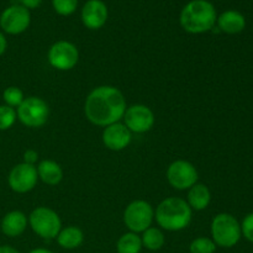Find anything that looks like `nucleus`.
I'll return each mask as SVG.
<instances>
[{
  "label": "nucleus",
  "mask_w": 253,
  "mask_h": 253,
  "mask_svg": "<svg viewBox=\"0 0 253 253\" xmlns=\"http://www.w3.org/2000/svg\"><path fill=\"white\" fill-rule=\"evenodd\" d=\"M167 179L174 189H190L193 185L197 184L198 170L188 161H175L168 167Z\"/></svg>",
  "instance_id": "obj_10"
},
{
  "label": "nucleus",
  "mask_w": 253,
  "mask_h": 253,
  "mask_svg": "<svg viewBox=\"0 0 253 253\" xmlns=\"http://www.w3.org/2000/svg\"><path fill=\"white\" fill-rule=\"evenodd\" d=\"M49 64L58 71H69L79 61V51L72 42L58 41L53 43L47 54Z\"/></svg>",
  "instance_id": "obj_8"
},
{
  "label": "nucleus",
  "mask_w": 253,
  "mask_h": 253,
  "mask_svg": "<svg viewBox=\"0 0 253 253\" xmlns=\"http://www.w3.org/2000/svg\"><path fill=\"white\" fill-rule=\"evenodd\" d=\"M131 131L124 124L115 123L106 126L103 131V142L109 150L121 151L131 142Z\"/></svg>",
  "instance_id": "obj_14"
},
{
  "label": "nucleus",
  "mask_w": 253,
  "mask_h": 253,
  "mask_svg": "<svg viewBox=\"0 0 253 253\" xmlns=\"http://www.w3.org/2000/svg\"><path fill=\"white\" fill-rule=\"evenodd\" d=\"M7 47V42H6V39H5L4 35L0 32V56H1L2 53L5 52V49H6Z\"/></svg>",
  "instance_id": "obj_29"
},
{
  "label": "nucleus",
  "mask_w": 253,
  "mask_h": 253,
  "mask_svg": "<svg viewBox=\"0 0 253 253\" xmlns=\"http://www.w3.org/2000/svg\"><path fill=\"white\" fill-rule=\"evenodd\" d=\"M27 217L24 212L15 210L7 212L1 221V231L9 237H17L26 230Z\"/></svg>",
  "instance_id": "obj_16"
},
{
  "label": "nucleus",
  "mask_w": 253,
  "mask_h": 253,
  "mask_svg": "<svg viewBox=\"0 0 253 253\" xmlns=\"http://www.w3.org/2000/svg\"><path fill=\"white\" fill-rule=\"evenodd\" d=\"M241 232L247 241L253 244V212L247 215L241 224Z\"/></svg>",
  "instance_id": "obj_26"
},
{
  "label": "nucleus",
  "mask_w": 253,
  "mask_h": 253,
  "mask_svg": "<svg viewBox=\"0 0 253 253\" xmlns=\"http://www.w3.org/2000/svg\"><path fill=\"white\" fill-rule=\"evenodd\" d=\"M217 20L216 10L207 0H192L183 7L179 21L189 34H203L210 31Z\"/></svg>",
  "instance_id": "obj_2"
},
{
  "label": "nucleus",
  "mask_w": 253,
  "mask_h": 253,
  "mask_svg": "<svg viewBox=\"0 0 253 253\" xmlns=\"http://www.w3.org/2000/svg\"><path fill=\"white\" fill-rule=\"evenodd\" d=\"M155 211L150 203L145 200H135L126 207L124 211V222L131 232H143L151 227Z\"/></svg>",
  "instance_id": "obj_6"
},
{
  "label": "nucleus",
  "mask_w": 253,
  "mask_h": 253,
  "mask_svg": "<svg viewBox=\"0 0 253 253\" xmlns=\"http://www.w3.org/2000/svg\"><path fill=\"white\" fill-rule=\"evenodd\" d=\"M30 253H53V252L49 251V250H46V249H35V250H32Z\"/></svg>",
  "instance_id": "obj_31"
},
{
  "label": "nucleus",
  "mask_w": 253,
  "mask_h": 253,
  "mask_svg": "<svg viewBox=\"0 0 253 253\" xmlns=\"http://www.w3.org/2000/svg\"><path fill=\"white\" fill-rule=\"evenodd\" d=\"M124 120L131 132L143 133L150 131L155 125V114L148 106L136 104L126 109Z\"/></svg>",
  "instance_id": "obj_11"
},
{
  "label": "nucleus",
  "mask_w": 253,
  "mask_h": 253,
  "mask_svg": "<svg viewBox=\"0 0 253 253\" xmlns=\"http://www.w3.org/2000/svg\"><path fill=\"white\" fill-rule=\"evenodd\" d=\"M52 5L57 14L62 16H69L78 6V0H52Z\"/></svg>",
  "instance_id": "obj_25"
},
{
  "label": "nucleus",
  "mask_w": 253,
  "mask_h": 253,
  "mask_svg": "<svg viewBox=\"0 0 253 253\" xmlns=\"http://www.w3.org/2000/svg\"><path fill=\"white\" fill-rule=\"evenodd\" d=\"M156 221L167 231H180L192 221V209L184 199L167 198L156 209Z\"/></svg>",
  "instance_id": "obj_3"
},
{
  "label": "nucleus",
  "mask_w": 253,
  "mask_h": 253,
  "mask_svg": "<svg viewBox=\"0 0 253 253\" xmlns=\"http://www.w3.org/2000/svg\"><path fill=\"white\" fill-rule=\"evenodd\" d=\"M0 253H20V252L10 246H0Z\"/></svg>",
  "instance_id": "obj_30"
},
{
  "label": "nucleus",
  "mask_w": 253,
  "mask_h": 253,
  "mask_svg": "<svg viewBox=\"0 0 253 253\" xmlns=\"http://www.w3.org/2000/svg\"><path fill=\"white\" fill-rule=\"evenodd\" d=\"M29 222L35 234L46 240L56 239L62 230L58 214L48 208L40 207L30 214Z\"/></svg>",
  "instance_id": "obj_5"
},
{
  "label": "nucleus",
  "mask_w": 253,
  "mask_h": 253,
  "mask_svg": "<svg viewBox=\"0 0 253 253\" xmlns=\"http://www.w3.org/2000/svg\"><path fill=\"white\" fill-rule=\"evenodd\" d=\"M217 26L222 32L229 35L240 34L246 27V19L236 10H227L222 12L216 20Z\"/></svg>",
  "instance_id": "obj_15"
},
{
  "label": "nucleus",
  "mask_w": 253,
  "mask_h": 253,
  "mask_svg": "<svg viewBox=\"0 0 253 253\" xmlns=\"http://www.w3.org/2000/svg\"><path fill=\"white\" fill-rule=\"evenodd\" d=\"M37 179H39V174L35 166L20 163L10 170L7 183L14 192L24 194L36 187Z\"/></svg>",
  "instance_id": "obj_12"
},
{
  "label": "nucleus",
  "mask_w": 253,
  "mask_h": 253,
  "mask_svg": "<svg viewBox=\"0 0 253 253\" xmlns=\"http://www.w3.org/2000/svg\"><path fill=\"white\" fill-rule=\"evenodd\" d=\"M17 119L27 127H41L47 123L49 115L48 105L37 96H30L17 108Z\"/></svg>",
  "instance_id": "obj_7"
},
{
  "label": "nucleus",
  "mask_w": 253,
  "mask_h": 253,
  "mask_svg": "<svg viewBox=\"0 0 253 253\" xmlns=\"http://www.w3.org/2000/svg\"><path fill=\"white\" fill-rule=\"evenodd\" d=\"M56 239L62 249L74 250L83 244L84 235L79 227L68 226L66 229L61 230Z\"/></svg>",
  "instance_id": "obj_19"
},
{
  "label": "nucleus",
  "mask_w": 253,
  "mask_h": 253,
  "mask_svg": "<svg viewBox=\"0 0 253 253\" xmlns=\"http://www.w3.org/2000/svg\"><path fill=\"white\" fill-rule=\"evenodd\" d=\"M2 98H4L6 105L11 106V108H19L22 101L25 100L24 93L17 86H9V88L5 89Z\"/></svg>",
  "instance_id": "obj_23"
},
{
  "label": "nucleus",
  "mask_w": 253,
  "mask_h": 253,
  "mask_svg": "<svg viewBox=\"0 0 253 253\" xmlns=\"http://www.w3.org/2000/svg\"><path fill=\"white\" fill-rule=\"evenodd\" d=\"M141 250H142V241L135 232L124 234L116 244L118 253H140Z\"/></svg>",
  "instance_id": "obj_20"
},
{
  "label": "nucleus",
  "mask_w": 253,
  "mask_h": 253,
  "mask_svg": "<svg viewBox=\"0 0 253 253\" xmlns=\"http://www.w3.org/2000/svg\"><path fill=\"white\" fill-rule=\"evenodd\" d=\"M31 22L29 9L22 5H11L0 15V27L6 34L19 35L26 31Z\"/></svg>",
  "instance_id": "obj_9"
},
{
  "label": "nucleus",
  "mask_w": 253,
  "mask_h": 253,
  "mask_svg": "<svg viewBox=\"0 0 253 253\" xmlns=\"http://www.w3.org/2000/svg\"><path fill=\"white\" fill-rule=\"evenodd\" d=\"M210 200H211V194L207 185L204 184H194L189 189L188 193V205L190 209H194L200 211L209 207Z\"/></svg>",
  "instance_id": "obj_18"
},
{
  "label": "nucleus",
  "mask_w": 253,
  "mask_h": 253,
  "mask_svg": "<svg viewBox=\"0 0 253 253\" xmlns=\"http://www.w3.org/2000/svg\"><path fill=\"white\" fill-rule=\"evenodd\" d=\"M16 111L7 105L0 106V131L9 130L16 121Z\"/></svg>",
  "instance_id": "obj_24"
},
{
  "label": "nucleus",
  "mask_w": 253,
  "mask_h": 253,
  "mask_svg": "<svg viewBox=\"0 0 253 253\" xmlns=\"http://www.w3.org/2000/svg\"><path fill=\"white\" fill-rule=\"evenodd\" d=\"M22 4V6H25L26 9H36L41 5L42 0H20Z\"/></svg>",
  "instance_id": "obj_28"
},
{
  "label": "nucleus",
  "mask_w": 253,
  "mask_h": 253,
  "mask_svg": "<svg viewBox=\"0 0 253 253\" xmlns=\"http://www.w3.org/2000/svg\"><path fill=\"white\" fill-rule=\"evenodd\" d=\"M190 253H215L216 245L211 239L208 237H198L192 241L189 246Z\"/></svg>",
  "instance_id": "obj_22"
},
{
  "label": "nucleus",
  "mask_w": 253,
  "mask_h": 253,
  "mask_svg": "<svg viewBox=\"0 0 253 253\" xmlns=\"http://www.w3.org/2000/svg\"><path fill=\"white\" fill-rule=\"evenodd\" d=\"M141 241H142V247H146L150 251H158V250L165 246L166 239L165 235L160 229L148 227L147 230L142 232Z\"/></svg>",
  "instance_id": "obj_21"
},
{
  "label": "nucleus",
  "mask_w": 253,
  "mask_h": 253,
  "mask_svg": "<svg viewBox=\"0 0 253 253\" xmlns=\"http://www.w3.org/2000/svg\"><path fill=\"white\" fill-rule=\"evenodd\" d=\"M126 111V100L123 93L115 86H98L86 96L84 113L91 124L109 126L119 123Z\"/></svg>",
  "instance_id": "obj_1"
},
{
  "label": "nucleus",
  "mask_w": 253,
  "mask_h": 253,
  "mask_svg": "<svg viewBox=\"0 0 253 253\" xmlns=\"http://www.w3.org/2000/svg\"><path fill=\"white\" fill-rule=\"evenodd\" d=\"M108 7L101 0H88L82 9V21L89 30H99L108 20Z\"/></svg>",
  "instance_id": "obj_13"
},
{
  "label": "nucleus",
  "mask_w": 253,
  "mask_h": 253,
  "mask_svg": "<svg viewBox=\"0 0 253 253\" xmlns=\"http://www.w3.org/2000/svg\"><path fill=\"white\" fill-rule=\"evenodd\" d=\"M36 169L40 179L48 185H57L63 178V170L61 166L54 161H41Z\"/></svg>",
  "instance_id": "obj_17"
},
{
  "label": "nucleus",
  "mask_w": 253,
  "mask_h": 253,
  "mask_svg": "<svg viewBox=\"0 0 253 253\" xmlns=\"http://www.w3.org/2000/svg\"><path fill=\"white\" fill-rule=\"evenodd\" d=\"M39 160V153L35 150H27L26 152L24 153V163H27V165L35 166V163Z\"/></svg>",
  "instance_id": "obj_27"
},
{
  "label": "nucleus",
  "mask_w": 253,
  "mask_h": 253,
  "mask_svg": "<svg viewBox=\"0 0 253 253\" xmlns=\"http://www.w3.org/2000/svg\"><path fill=\"white\" fill-rule=\"evenodd\" d=\"M212 241L216 246L231 249L239 244L242 236L241 225L231 214L216 215L211 222Z\"/></svg>",
  "instance_id": "obj_4"
}]
</instances>
